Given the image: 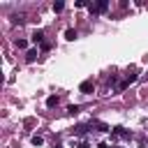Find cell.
<instances>
[{"mask_svg":"<svg viewBox=\"0 0 148 148\" xmlns=\"http://www.w3.org/2000/svg\"><path fill=\"white\" fill-rule=\"evenodd\" d=\"M92 90V81H86V83H81V92H90Z\"/></svg>","mask_w":148,"mask_h":148,"instance_id":"cell-1","label":"cell"},{"mask_svg":"<svg viewBox=\"0 0 148 148\" xmlns=\"http://www.w3.org/2000/svg\"><path fill=\"white\" fill-rule=\"evenodd\" d=\"M102 9H106V2H99V5H95V12H102Z\"/></svg>","mask_w":148,"mask_h":148,"instance_id":"cell-2","label":"cell"},{"mask_svg":"<svg viewBox=\"0 0 148 148\" xmlns=\"http://www.w3.org/2000/svg\"><path fill=\"white\" fill-rule=\"evenodd\" d=\"M32 143L35 146H42V136H32Z\"/></svg>","mask_w":148,"mask_h":148,"instance_id":"cell-3","label":"cell"}]
</instances>
